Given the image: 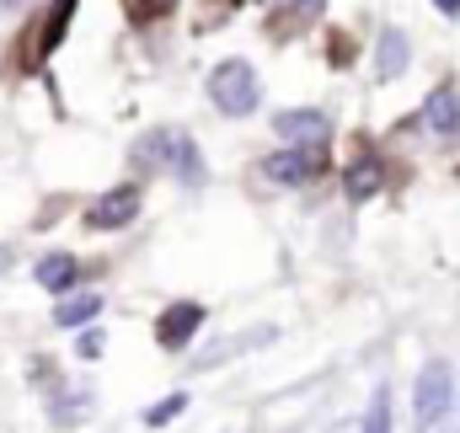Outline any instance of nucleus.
Returning <instances> with one entry per match:
<instances>
[{
	"label": "nucleus",
	"instance_id": "obj_17",
	"mask_svg": "<svg viewBox=\"0 0 460 433\" xmlns=\"http://www.w3.org/2000/svg\"><path fill=\"white\" fill-rule=\"evenodd\" d=\"M434 5H439L445 16H456V11H460V0H434Z\"/></svg>",
	"mask_w": 460,
	"mask_h": 433
},
{
	"label": "nucleus",
	"instance_id": "obj_2",
	"mask_svg": "<svg viewBox=\"0 0 460 433\" xmlns=\"http://www.w3.org/2000/svg\"><path fill=\"white\" fill-rule=\"evenodd\" d=\"M262 172H268L273 182H284V188H300V182H311V177L327 172V155H322V145H289V150L268 155Z\"/></svg>",
	"mask_w": 460,
	"mask_h": 433
},
{
	"label": "nucleus",
	"instance_id": "obj_14",
	"mask_svg": "<svg viewBox=\"0 0 460 433\" xmlns=\"http://www.w3.org/2000/svg\"><path fill=\"white\" fill-rule=\"evenodd\" d=\"M316 11H322V0H289V11H279V22H284V16H295V22H311Z\"/></svg>",
	"mask_w": 460,
	"mask_h": 433
},
{
	"label": "nucleus",
	"instance_id": "obj_13",
	"mask_svg": "<svg viewBox=\"0 0 460 433\" xmlns=\"http://www.w3.org/2000/svg\"><path fill=\"white\" fill-rule=\"evenodd\" d=\"M172 11H177V0H128V16L134 22H161Z\"/></svg>",
	"mask_w": 460,
	"mask_h": 433
},
{
	"label": "nucleus",
	"instance_id": "obj_1",
	"mask_svg": "<svg viewBox=\"0 0 460 433\" xmlns=\"http://www.w3.org/2000/svg\"><path fill=\"white\" fill-rule=\"evenodd\" d=\"M209 97H215V108H220V112H230V118H246V112L257 108V97H262L257 70H252L246 59H226V65L209 75Z\"/></svg>",
	"mask_w": 460,
	"mask_h": 433
},
{
	"label": "nucleus",
	"instance_id": "obj_15",
	"mask_svg": "<svg viewBox=\"0 0 460 433\" xmlns=\"http://www.w3.org/2000/svg\"><path fill=\"white\" fill-rule=\"evenodd\" d=\"M177 407H182V396H166V402H161V407H155V412H150V423H166V418H172V412H177Z\"/></svg>",
	"mask_w": 460,
	"mask_h": 433
},
{
	"label": "nucleus",
	"instance_id": "obj_12",
	"mask_svg": "<svg viewBox=\"0 0 460 433\" xmlns=\"http://www.w3.org/2000/svg\"><path fill=\"white\" fill-rule=\"evenodd\" d=\"M97 311H102V300H97V295H75V300H65V305H59V326H86Z\"/></svg>",
	"mask_w": 460,
	"mask_h": 433
},
{
	"label": "nucleus",
	"instance_id": "obj_7",
	"mask_svg": "<svg viewBox=\"0 0 460 433\" xmlns=\"http://www.w3.org/2000/svg\"><path fill=\"white\" fill-rule=\"evenodd\" d=\"M75 5H81V0H54V5H49V16H43V38H38V59H43V54H54V49L65 43Z\"/></svg>",
	"mask_w": 460,
	"mask_h": 433
},
{
	"label": "nucleus",
	"instance_id": "obj_18",
	"mask_svg": "<svg viewBox=\"0 0 460 433\" xmlns=\"http://www.w3.org/2000/svg\"><path fill=\"white\" fill-rule=\"evenodd\" d=\"M5 268H11V246H0V273H5Z\"/></svg>",
	"mask_w": 460,
	"mask_h": 433
},
{
	"label": "nucleus",
	"instance_id": "obj_3",
	"mask_svg": "<svg viewBox=\"0 0 460 433\" xmlns=\"http://www.w3.org/2000/svg\"><path fill=\"white\" fill-rule=\"evenodd\" d=\"M134 215H139V188H134V182H123V188L102 193V199L92 204L86 225H92V230H123V225H134Z\"/></svg>",
	"mask_w": 460,
	"mask_h": 433
},
{
	"label": "nucleus",
	"instance_id": "obj_11",
	"mask_svg": "<svg viewBox=\"0 0 460 433\" xmlns=\"http://www.w3.org/2000/svg\"><path fill=\"white\" fill-rule=\"evenodd\" d=\"M402 65H407V38L391 27V32H380V75L391 81V75H402Z\"/></svg>",
	"mask_w": 460,
	"mask_h": 433
},
{
	"label": "nucleus",
	"instance_id": "obj_8",
	"mask_svg": "<svg viewBox=\"0 0 460 433\" xmlns=\"http://www.w3.org/2000/svg\"><path fill=\"white\" fill-rule=\"evenodd\" d=\"M423 123L434 128V134H456L460 128V97L450 86H439L434 97H429V108H423Z\"/></svg>",
	"mask_w": 460,
	"mask_h": 433
},
{
	"label": "nucleus",
	"instance_id": "obj_6",
	"mask_svg": "<svg viewBox=\"0 0 460 433\" xmlns=\"http://www.w3.org/2000/svg\"><path fill=\"white\" fill-rule=\"evenodd\" d=\"M380 182H385V166H380V155H369V150H364V155L348 166V193H353V199H375V193H380Z\"/></svg>",
	"mask_w": 460,
	"mask_h": 433
},
{
	"label": "nucleus",
	"instance_id": "obj_10",
	"mask_svg": "<svg viewBox=\"0 0 460 433\" xmlns=\"http://www.w3.org/2000/svg\"><path fill=\"white\" fill-rule=\"evenodd\" d=\"M450 402V375H445V364H429L423 369V385H418V407L423 412H439Z\"/></svg>",
	"mask_w": 460,
	"mask_h": 433
},
{
	"label": "nucleus",
	"instance_id": "obj_20",
	"mask_svg": "<svg viewBox=\"0 0 460 433\" xmlns=\"http://www.w3.org/2000/svg\"><path fill=\"white\" fill-rule=\"evenodd\" d=\"M230 5H241V0H230Z\"/></svg>",
	"mask_w": 460,
	"mask_h": 433
},
{
	"label": "nucleus",
	"instance_id": "obj_5",
	"mask_svg": "<svg viewBox=\"0 0 460 433\" xmlns=\"http://www.w3.org/2000/svg\"><path fill=\"white\" fill-rule=\"evenodd\" d=\"M199 322H204V311H199V305H188V300H182V305H172V311L155 322V337H161V348H182V342L199 331Z\"/></svg>",
	"mask_w": 460,
	"mask_h": 433
},
{
	"label": "nucleus",
	"instance_id": "obj_4",
	"mask_svg": "<svg viewBox=\"0 0 460 433\" xmlns=\"http://www.w3.org/2000/svg\"><path fill=\"white\" fill-rule=\"evenodd\" d=\"M273 128H279V139H289V145H322V139H327V118H322V112H311V108L279 112V118H273Z\"/></svg>",
	"mask_w": 460,
	"mask_h": 433
},
{
	"label": "nucleus",
	"instance_id": "obj_16",
	"mask_svg": "<svg viewBox=\"0 0 460 433\" xmlns=\"http://www.w3.org/2000/svg\"><path fill=\"white\" fill-rule=\"evenodd\" d=\"M369 433H385V402H380V407L369 412Z\"/></svg>",
	"mask_w": 460,
	"mask_h": 433
},
{
	"label": "nucleus",
	"instance_id": "obj_19",
	"mask_svg": "<svg viewBox=\"0 0 460 433\" xmlns=\"http://www.w3.org/2000/svg\"><path fill=\"white\" fill-rule=\"evenodd\" d=\"M5 5H16V0H5Z\"/></svg>",
	"mask_w": 460,
	"mask_h": 433
},
{
	"label": "nucleus",
	"instance_id": "obj_9",
	"mask_svg": "<svg viewBox=\"0 0 460 433\" xmlns=\"http://www.w3.org/2000/svg\"><path fill=\"white\" fill-rule=\"evenodd\" d=\"M75 273H81V262H75L70 252H59V257H43V262H38V284H43V289H54V295H59V289H70V284H75Z\"/></svg>",
	"mask_w": 460,
	"mask_h": 433
}]
</instances>
